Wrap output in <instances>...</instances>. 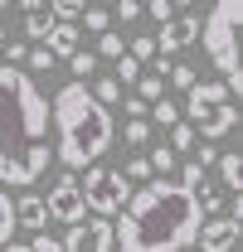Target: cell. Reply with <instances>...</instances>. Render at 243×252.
Instances as JSON below:
<instances>
[{"mask_svg":"<svg viewBox=\"0 0 243 252\" xmlns=\"http://www.w3.org/2000/svg\"><path fill=\"white\" fill-rule=\"evenodd\" d=\"M34 228V233H44V223H49V209H44V199L39 194H20L15 199V228Z\"/></svg>","mask_w":243,"mask_h":252,"instance_id":"obj_12","label":"cell"},{"mask_svg":"<svg viewBox=\"0 0 243 252\" xmlns=\"http://www.w3.org/2000/svg\"><path fill=\"white\" fill-rule=\"evenodd\" d=\"M44 49L54 54V63H59V59H73V54H78V25H54L49 39H44Z\"/></svg>","mask_w":243,"mask_h":252,"instance_id":"obj_14","label":"cell"},{"mask_svg":"<svg viewBox=\"0 0 243 252\" xmlns=\"http://www.w3.org/2000/svg\"><path fill=\"white\" fill-rule=\"evenodd\" d=\"M15 243V199L0 189V248H10Z\"/></svg>","mask_w":243,"mask_h":252,"instance_id":"obj_17","label":"cell"},{"mask_svg":"<svg viewBox=\"0 0 243 252\" xmlns=\"http://www.w3.org/2000/svg\"><path fill=\"white\" fill-rule=\"evenodd\" d=\"M190 44H200V15H195V5H175V20L161 25L156 54L165 59V54H180V49H190Z\"/></svg>","mask_w":243,"mask_h":252,"instance_id":"obj_6","label":"cell"},{"mask_svg":"<svg viewBox=\"0 0 243 252\" xmlns=\"http://www.w3.org/2000/svg\"><path fill=\"white\" fill-rule=\"evenodd\" d=\"M151 126H180V107L170 102V97H161V102H151Z\"/></svg>","mask_w":243,"mask_h":252,"instance_id":"obj_21","label":"cell"},{"mask_svg":"<svg viewBox=\"0 0 243 252\" xmlns=\"http://www.w3.org/2000/svg\"><path fill=\"white\" fill-rule=\"evenodd\" d=\"M204 228L195 194L175 180H151L131 189L122 223H112V252H185Z\"/></svg>","mask_w":243,"mask_h":252,"instance_id":"obj_2","label":"cell"},{"mask_svg":"<svg viewBox=\"0 0 243 252\" xmlns=\"http://www.w3.org/2000/svg\"><path fill=\"white\" fill-rule=\"evenodd\" d=\"M214 165H219V180H224V189H229V194H243V156H239V151L219 156Z\"/></svg>","mask_w":243,"mask_h":252,"instance_id":"obj_15","label":"cell"},{"mask_svg":"<svg viewBox=\"0 0 243 252\" xmlns=\"http://www.w3.org/2000/svg\"><path fill=\"white\" fill-rule=\"evenodd\" d=\"M44 209H49V219L68 223V228H78V223H83V214H88L78 180H73V175H59V180H54V189H49V204H44Z\"/></svg>","mask_w":243,"mask_h":252,"instance_id":"obj_7","label":"cell"},{"mask_svg":"<svg viewBox=\"0 0 243 252\" xmlns=\"http://www.w3.org/2000/svg\"><path fill=\"white\" fill-rule=\"evenodd\" d=\"M83 30H92V34H107L112 30V10H102V5H83Z\"/></svg>","mask_w":243,"mask_h":252,"instance_id":"obj_18","label":"cell"},{"mask_svg":"<svg viewBox=\"0 0 243 252\" xmlns=\"http://www.w3.org/2000/svg\"><path fill=\"white\" fill-rule=\"evenodd\" d=\"M97 54H102V59H112V63H117L122 54H126V44H122L117 34L107 30V34H97ZM97 54H92V59H97Z\"/></svg>","mask_w":243,"mask_h":252,"instance_id":"obj_24","label":"cell"},{"mask_svg":"<svg viewBox=\"0 0 243 252\" xmlns=\"http://www.w3.org/2000/svg\"><path fill=\"white\" fill-rule=\"evenodd\" d=\"M25 59H30V73H54V68H59V63H54V54H49V49H30ZM30 73H25V78H30Z\"/></svg>","mask_w":243,"mask_h":252,"instance_id":"obj_25","label":"cell"},{"mask_svg":"<svg viewBox=\"0 0 243 252\" xmlns=\"http://www.w3.org/2000/svg\"><path fill=\"white\" fill-rule=\"evenodd\" d=\"M20 10H25V34H30L34 44H44V39H49V30H54V15H49V5H39V0H25Z\"/></svg>","mask_w":243,"mask_h":252,"instance_id":"obj_13","label":"cell"},{"mask_svg":"<svg viewBox=\"0 0 243 252\" xmlns=\"http://www.w3.org/2000/svg\"><path fill=\"white\" fill-rule=\"evenodd\" d=\"M59 252H112V223L88 219V223H78V228H68L59 238Z\"/></svg>","mask_w":243,"mask_h":252,"instance_id":"obj_8","label":"cell"},{"mask_svg":"<svg viewBox=\"0 0 243 252\" xmlns=\"http://www.w3.org/2000/svg\"><path fill=\"white\" fill-rule=\"evenodd\" d=\"M195 126H200L195 136H204V141L214 146L219 136H229V131L239 126V107H234V102H224V107H209V112H200V117H195Z\"/></svg>","mask_w":243,"mask_h":252,"instance_id":"obj_10","label":"cell"},{"mask_svg":"<svg viewBox=\"0 0 243 252\" xmlns=\"http://www.w3.org/2000/svg\"><path fill=\"white\" fill-rule=\"evenodd\" d=\"M224 102H229V88H224V83H195V88L185 93V112H190V117H200V112L224 107Z\"/></svg>","mask_w":243,"mask_h":252,"instance_id":"obj_11","label":"cell"},{"mask_svg":"<svg viewBox=\"0 0 243 252\" xmlns=\"http://www.w3.org/2000/svg\"><path fill=\"white\" fill-rule=\"evenodd\" d=\"M0 54H5V25H0Z\"/></svg>","mask_w":243,"mask_h":252,"instance_id":"obj_35","label":"cell"},{"mask_svg":"<svg viewBox=\"0 0 243 252\" xmlns=\"http://www.w3.org/2000/svg\"><path fill=\"white\" fill-rule=\"evenodd\" d=\"M112 15H122V25H131V20L141 15V5H136V0H122V5H112Z\"/></svg>","mask_w":243,"mask_h":252,"instance_id":"obj_32","label":"cell"},{"mask_svg":"<svg viewBox=\"0 0 243 252\" xmlns=\"http://www.w3.org/2000/svg\"><path fill=\"white\" fill-rule=\"evenodd\" d=\"M239 25H243V5H239V0H219L209 15L200 20V44H204V59L214 63V73H219V83H224L229 93H243Z\"/></svg>","mask_w":243,"mask_h":252,"instance_id":"obj_4","label":"cell"},{"mask_svg":"<svg viewBox=\"0 0 243 252\" xmlns=\"http://www.w3.org/2000/svg\"><path fill=\"white\" fill-rule=\"evenodd\" d=\"M54 165L49 146V102L25 78V68L0 63V189H25Z\"/></svg>","mask_w":243,"mask_h":252,"instance_id":"obj_1","label":"cell"},{"mask_svg":"<svg viewBox=\"0 0 243 252\" xmlns=\"http://www.w3.org/2000/svg\"><path fill=\"white\" fill-rule=\"evenodd\" d=\"M49 126H54V160L68 165V170H83V165H97L112 146V112L97 107L88 97L83 83H68L59 88V97L49 102Z\"/></svg>","mask_w":243,"mask_h":252,"instance_id":"obj_3","label":"cell"},{"mask_svg":"<svg viewBox=\"0 0 243 252\" xmlns=\"http://www.w3.org/2000/svg\"><path fill=\"white\" fill-rule=\"evenodd\" d=\"M239 223L243 219H204V228H200V252H234V243H239Z\"/></svg>","mask_w":243,"mask_h":252,"instance_id":"obj_9","label":"cell"},{"mask_svg":"<svg viewBox=\"0 0 243 252\" xmlns=\"http://www.w3.org/2000/svg\"><path fill=\"white\" fill-rule=\"evenodd\" d=\"M136 78H141V63H131L126 54L117 59V73H112V83L117 88H136Z\"/></svg>","mask_w":243,"mask_h":252,"instance_id":"obj_23","label":"cell"},{"mask_svg":"<svg viewBox=\"0 0 243 252\" xmlns=\"http://www.w3.org/2000/svg\"><path fill=\"white\" fill-rule=\"evenodd\" d=\"M25 248H30V252H59V238H49V233H34Z\"/></svg>","mask_w":243,"mask_h":252,"instance_id":"obj_31","label":"cell"},{"mask_svg":"<svg viewBox=\"0 0 243 252\" xmlns=\"http://www.w3.org/2000/svg\"><path fill=\"white\" fill-rule=\"evenodd\" d=\"M126 59L141 63V68H146V63H156V39H151V34H136V39L126 44Z\"/></svg>","mask_w":243,"mask_h":252,"instance_id":"obj_19","label":"cell"},{"mask_svg":"<svg viewBox=\"0 0 243 252\" xmlns=\"http://www.w3.org/2000/svg\"><path fill=\"white\" fill-rule=\"evenodd\" d=\"M78 189H83V204L107 223L117 219L122 209H126V199H131V185L122 180L117 165H88V175L78 180Z\"/></svg>","mask_w":243,"mask_h":252,"instance_id":"obj_5","label":"cell"},{"mask_svg":"<svg viewBox=\"0 0 243 252\" xmlns=\"http://www.w3.org/2000/svg\"><path fill=\"white\" fill-rule=\"evenodd\" d=\"M195 141H200V136H195V126H170V146H165V151H170V156H180V151H195Z\"/></svg>","mask_w":243,"mask_h":252,"instance_id":"obj_20","label":"cell"},{"mask_svg":"<svg viewBox=\"0 0 243 252\" xmlns=\"http://www.w3.org/2000/svg\"><path fill=\"white\" fill-rule=\"evenodd\" d=\"M141 10H151L161 25H165V20H175V0H151V5H141Z\"/></svg>","mask_w":243,"mask_h":252,"instance_id":"obj_30","label":"cell"},{"mask_svg":"<svg viewBox=\"0 0 243 252\" xmlns=\"http://www.w3.org/2000/svg\"><path fill=\"white\" fill-rule=\"evenodd\" d=\"M214 160H219V151H214L209 141H204V146H200V160H195V165H200V170H204V165H214Z\"/></svg>","mask_w":243,"mask_h":252,"instance_id":"obj_33","label":"cell"},{"mask_svg":"<svg viewBox=\"0 0 243 252\" xmlns=\"http://www.w3.org/2000/svg\"><path fill=\"white\" fill-rule=\"evenodd\" d=\"M88 97H92V102H97V107H112V102H122V88H117V83H112V73H102V78H92Z\"/></svg>","mask_w":243,"mask_h":252,"instance_id":"obj_16","label":"cell"},{"mask_svg":"<svg viewBox=\"0 0 243 252\" xmlns=\"http://www.w3.org/2000/svg\"><path fill=\"white\" fill-rule=\"evenodd\" d=\"M146 165H151V180H165V175L175 170V156H170L165 146H156L151 156H146Z\"/></svg>","mask_w":243,"mask_h":252,"instance_id":"obj_22","label":"cell"},{"mask_svg":"<svg viewBox=\"0 0 243 252\" xmlns=\"http://www.w3.org/2000/svg\"><path fill=\"white\" fill-rule=\"evenodd\" d=\"M122 180H126V185H131V180H146V185H151V165H146V156H131V160H126Z\"/></svg>","mask_w":243,"mask_h":252,"instance_id":"obj_27","label":"cell"},{"mask_svg":"<svg viewBox=\"0 0 243 252\" xmlns=\"http://www.w3.org/2000/svg\"><path fill=\"white\" fill-rule=\"evenodd\" d=\"M122 136H126V146H146L151 141V122H126Z\"/></svg>","mask_w":243,"mask_h":252,"instance_id":"obj_28","label":"cell"},{"mask_svg":"<svg viewBox=\"0 0 243 252\" xmlns=\"http://www.w3.org/2000/svg\"><path fill=\"white\" fill-rule=\"evenodd\" d=\"M0 252H30V248H25V243H10V248H0Z\"/></svg>","mask_w":243,"mask_h":252,"instance_id":"obj_34","label":"cell"},{"mask_svg":"<svg viewBox=\"0 0 243 252\" xmlns=\"http://www.w3.org/2000/svg\"><path fill=\"white\" fill-rule=\"evenodd\" d=\"M68 68H73V73H78V83H83V78H92V73H97V59H92L88 49H78V54L68 59Z\"/></svg>","mask_w":243,"mask_h":252,"instance_id":"obj_26","label":"cell"},{"mask_svg":"<svg viewBox=\"0 0 243 252\" xmlns=\"http://www.w3.org/2000/svg\"><path fill=\"white\" fill-rule=\"evenodd\" d=\"M170 83H175V88H185V93H190V88H195L200 78H195V68H190V63H170Z\"/></svg>","mask_w":243,"mask_h":252,"instance_id":"obj_29","label":"cell"}]
</instances>
